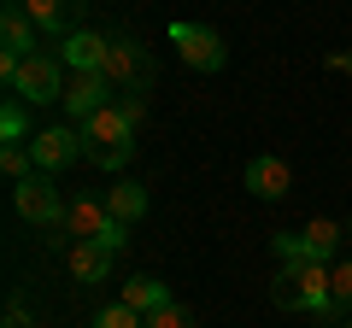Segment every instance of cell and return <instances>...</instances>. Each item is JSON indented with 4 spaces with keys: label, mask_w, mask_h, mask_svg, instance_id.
<instances>
[{
    "label": "cell",
    "mask_w": 352,
    "mask_h": 328,
    "mask_svg": "<svg viewBox=\"0 0 352 328\" xmlns=\"http://www.w3.org/2000/svg\"><path fill=\"white\" fill-rule=\"evenodd\" d=\"M270 299L282 305V311H311L323 316V323H346L335 305V288H329V264H282L276 276H270Z\"/></svg>",
    "instance_id": "cell-1"
},
{
    "label": "cell",
    "mask_w": 352,
    "mask_h": 328,
    "mask_svg": "<svg viewBox=\"0 0 352 328\" xmlns=\"http://www.w3.org/2000/svg\"><path fill=\"white\" fill-rule=\"evenodd\" d=\"M82 141H88V159L100 164V170H124L135 159V124H129V112L118 100L82 124Z\"/></svg>",
    "instance_id": "cell-2"
},
{
    "label": "cell",
    "mask_w": 352,
    "mask_h": 328,
    "mask_svg": "<svg viewBox=\"0 0 352 328\" xmlns=\"http://www.w3.org/2000/svg\"><path fill=\"white\" fill-rule=\"evenodd\" d=\"M6 89H12V100H24V106H59L65 89H71V82H65V59L30 53V59L6 76Z\"/></svg>",
    "instance_id": "cell-3"
},
{
    "label": "cell",
    "mask_w": 352,
    "mask_h": 328,
    "mask_svg": "<svg viewBox=\"0 0 352 328\" xmlns=\"http://www.w3.org/2000/svg\"><path fill=\"white\" fill-rule=\"evenodd\" d=\"M12 211L24 217V223H36V229H65L59 182H53L47 170H36V176H24V182H12Z\"/></svg>",
    "instance_id": "cell-4"
},
{
    "label": "cell",
    "mask_w": 352,
    "mask_h": 328,
    "mask_svg": "<svg viewBox=\"0 0 352 328\" xmlns=\"http://www.w3.org/2000/svg\"><path fill=\"white\" fill-rule=\"evenodd\" d=\"M170 47H176V59L188 65V71H200V76H217L229 65L223 36L206 30V24H182V18H176V24H170Z\"/></svg>",
    "instance_id": "cell-5"
},
{
    "label": "cell",
    "mask_w": 352,
    "mask_h": 328,
    "mask_svg": "<svg viewBox=\"0 0 352 328\" xmlns=\"http://www.w3.org/2000/svg\"><path fill=\"white\" fill-rule=\"evenodd\" d=\"M30 152H36V170L59 176V170H71L76 159H88V141H82L76 124H53V129H36V135H30Z\"/></svg>",
    "instance_id": "cell-6"
},
{
    "label": "cell",
    "mask_w": 352,
    "mask_h": 328,
    "mask_svg": "<svg viewBox=\"0 0 352 328\" xmlns=\"http://www.w3.org/2000/svg\"><path fill=\"white\" fill-rule=\"evenodd\" d=\"M112 100H118V89H112V82H106L100 71H82V76H71V89H65V100H59V106H65V117H71V124L82 129L88 117H94V112H106Z\"/></svg>",
    "instance_id": "cell-7"
},
{
    "label": "cell",
    "mask_w": 352,
    "mask_h": 328,
    "mask_svg": "<svg viewBox=\"0 0 352 328\" xmlns=\"http://www.w3.org/2000/svg\"><path fill=\"white\" fill-rule=\"evenodd\" d=\"M106 82L112 89H147V53H141V41L135 36H112V47H106Z\"/></svg>",
    "instance_id": "cell-8"
},
{
    "label": "cell",
    "mask_w": 352,
    "mask_h": 328,
    "mask_svg": "<svg viewBox=\"0 0 352 328\" xmlns=\"http://www.w3.org/2000/svg\"><path fill=\"white\" fill-rule=\"evenodd\" d=\"M247 194H258V200H288L294 194V164L282 152H252L247 159Z\"/></svg>",
    "instance_id": "cell-9"
},
{
    "label": "cell",
    "mask_w": 352,
    "mask_h": 328,
    "mask_svg": "<svg viewBox=\"0 0 352 328\" xmlns=\"http://www.w3.org/2000/svg\"><path fill=\"white\" fill-rule=\"evenodd\" d=\"M106 47H112V36H100V30H71L59 47V59L71 65L76 76L82 71H106Z\"/></svg>",
    "instance_id": "cell-10"
},
{
    "label": "cell",
    "mask_w": 352,
    "mask_h": 328,
    "mask_svg": "<svg viewBox=\"0 0 352 328\" xmlns=\"http://www.w3.org/2000/svg\"><path fill=\"white\" fill-rule=\"evenodd\" d=\"M106 229H112L106 200H71V205H65V235H71V240H100Z\"/></svg>",
    "instance_id": "cell-11"
},
{
    "label": "cell",
    "mask_w": 352,
    "mask_h": 328,
    "mask_svg": "<svg viewBox=\"0 0 352 328\" xmlns=\"http://www.w3.org/2000/svg\"><path fill=\"white\" fill-rule=\"evenodd\" d=\"M82 0H18V12H30V24L47 36H71V18Z\"/></svg>",
    "instance_id": "cell-12"
},
{
    "label": "cell",
    "mask_w": 352,
    "mask_h": 328,
    "mask_svg": "<svg viewBox=\"0 0 352 328\" xmlns=\"http://www.w3.org/2000/svg\"><path fill=\"white\" fill-rule=\"evenodd\" d=\"M71 276L82 281V288L106 281V276H112V253H106L100 240H71Z\"/></svg>",
    "instance_id": "cell-13"
},
{
    "label": "cell",
    "mask_w": 352,
    "mask_h": 328,
    "mask_svg": "<svg viewBox=\"0 0 352 328\" xmlns=\"http://www.w3.org/2000/svg\"><path fill=\"white\" fill-rule=\"evenodd\" d=\"M0 41H6V59H30V53H41L36 47V24H30V12H18V6H6V18H0Z\"/></svg>",
    "instance_id": "cell-14"
},
{
    "label": "cell",
    "mask_w": 352,
    "mask_h": 328,
    "mask_svg": "<svg viewBox=\"0 0 352 328\" xmlns=\"http://www.w3.org/2000/svg\"><path fill=\"white\" fill-rule=\"evenodd\" d=\"M300 235H305V258H311V264H335V253H340V240H346V229L329 223V217H311V229H300Z\"/></svg>",
    "instance_id": "cell-15"
},
{
    "label": "cell",
    "mask_w": 352,
    "mask_h": 328,
    "mask_svg": "<svg viewBox=\"0 0 352 328\" xmlns=\"http://www.w3.org/2000/svg\"><path fill=\"white\" fill-rule=\"evenodd\" d=\"M118 299H124L129 311L153 316V311H164V305H170V293H164V281H153V276H129V281H124V293H118Z\"/></svg>",
    "instance_id": "cell-16"
},
{
    "label": "cell",
    "mask_w": 352,
    "mask_h": 328,
    "mask_svg": "<svg viewBox=\"0 0 352 328\" xmlns=\"http://www.w3.org/2000/svg\"><path fill=\"white\" fill-rule=\"evenodd\" d=\"M106 211H112L118 223H135V217H147V188H141L135 176L118 182V188H106Z\"/></svg>",
    "instance_id": "cell-17"
},
{
    "label": "cell",
    "mask_w": 352,
    "mask_h": 328,
    "mask_svg": "<svg viewBox=\"0 0 352 328\" xmlns=\"http://www.w3.org/2000/svg\"><path fill=\"white\" fill-rule=\"evenodd\" d=\"M0 170H6L12 182L36 176V152H30V141H6V147H0Z\"/></svg>",
    "instance_id": "cell-18"
},
{
    "label": "cell",
    "mask_w": 352,
    "mask_h": 328,
    "mask_svg": "<svg viewBox=\"0 0 352 328\" xmlns=\"http://www.w3.org/2000/svg\"><path fill=\"white\" fill-rule=\"evenodd\" d=\"M88 328H147V316L129 311V305L118 299V305H106V311H94V323H88Z\"/></svg>",
    "instance_id": "cell-19"
},
{
    "label": "cell",
    "mask_w": 352,
    "mask_h": 328,
    "mask_svg": "<svg viewBox=\"0 0 352 328\" xmlns=\"http://www.w3.org/2000/svg\"><path fill=\"white\" fill-rule=\"evenodd\" d=\"M329 288H335V305H340V316H352V258L329 264Z\"/></svg>",
    "instance_id": "cell-20"
},
{
    "label": "cell",
    "mask_w": 352,
    "mask_h": 328,
    "mask_svg": "<svg viewBox=\"0 0 352 328\" xmlns=\"http://www.w3.org/2000/svg\"><path fill=\"white\" fill-rule=\"evenodd\" d=\"M0 135H6V141H30V117H24V100H6V112H0Z\"/></svg>",
    "instance_id": "cell-21"
},
{
    "label": "cell",
    "mask_w": 352,
    "mask_h": 328,
    "mask_svg": "<svg viewBox=\"0 0 352 328\" xmlns=\"http://www.w3.org/2000/svg\"><path fill=\"white\" fill-rule=\"evenodd\" d=\"M270 246L282 264H305V235H270Z\"/></svg>",
    "instance_id": "cell-22"
},
{
    "label": "cell",
    "mask_w": 352,
    "mask_h": 328,
    "mask_svg": "<svg viewBox=\"0 0 352 328\" xmlns=\"http://www.w3.org/2000/svg\"><path fill=\"white\" fill-rule=\"evenodd\" d=\"M147 328H194V316L182 311V305H164V311L147 316Z\"/></svg>",
    "instance_id": "cell-23"
},
{
    "label": "cell",
    "mask_w": 352,
    "mask_h": 328,
    "mask_svg": "<svg viewBox=\"0 0 352 328\" xmlns=\"http://www.w3.org/2000/svg\"><path fill=\"white\" fill-rule=\"evenodd\" d=\"M6 328H36V323H30V305H24V293H12V299H6Z\"/></svg>",
    "instance_id": "cell-24"
},
{
    "label": "cell",
    "mask_w": 352,
    "mask_h": 328,
    "mask_svg": "<svg viewBox=\"0 0 352 328\" xmlns=\"http://www.w3.org/2000/svg\"><path fill=\"white\" fill-rule=\"evenodd\" d=\"M335 71H346V76H352V59H335Z\"/></svg>",
    "instance_id": "cell-25"
},
{
    "label": "cell",
    "mask_w": 352,
    "mask_h": 328,
    "mask_svg": "<svg viewBox=\"0 0 352 328\" xmlns=\"http://www.w3.org/2000/svg\"><path fill=\"white\" fill-rule=\"evenodd\" d=\"M340 328H352V316H346V323H340Z\"/></svg>",
    "instance_id": "cell-26"
},
{
    "label": "cell",
    "mask_w": 352,
    "mask_h": 328,
    "mask_svg": "<svg viewBox=\"0 0 352 328\" xmlns=\"http://www.w3.org/2000/svg\"><path fill=\"white\" fill-rule=\"evenodd\" d=\"M346 240H352V223H346Z\"/></svg>",
    "instance_id": "cell-27"
}]
</instances>
